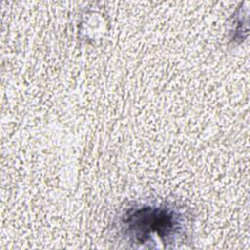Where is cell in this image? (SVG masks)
Segmentation results:
<instances>
[{
	"label": "cell",
	"mask_w": 250,
	"mask_h": 250,
	"mask_svg": "<svg viewBox=\"0 0 250 250\" xmlns=\"http://www.w3.org/2000/svg\"><path fill=\"white\" fill-rule=\"evenodd\" d=\"M118 232L127 242L146 244L159 239L178 242L187 231L184 213L169 205L136 204L125 209L118 219Z\"/></svg>",
	"instance_id": "obj_1"
}]
</instances>
